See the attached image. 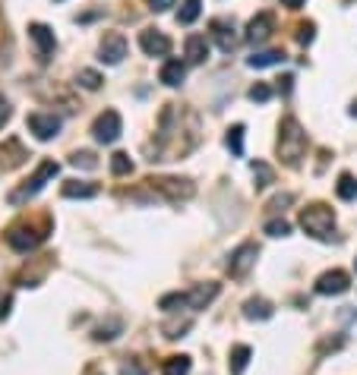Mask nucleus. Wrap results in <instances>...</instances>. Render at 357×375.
Returning a JSON list of instances; mask_svg holds the SVG:
<instances>
[{"instance_id":"1","label":"nucleus","mask_w":357,"mask_h":375,"mask_svg":"<svg viewBox=\"0 0 357 375\" xmlns=\"http://www.w3.org/2000/svg\"><path fill=\"white\" fill-rule=\"evenodd\" d=\"M275 148H279V158L288 167H300V161H304V155L310 148V139H307L304 126L294 117H285L279 124V142H275Z\"/></svg>"},{"instance_id":"2","label":"nucleus","mask_w":357,"mask_h":375,"mask_svg":"<svg viewBox=\"0 0 357 375\" xmlns=\"http://www.w3.org/2000/svg\"><path fill=\"white\" fill-rule=\"evenodd\" d=\"M57 170H60V165H57V161L45 158L42 165L35 167V174H32L29 180L23 183V186L10 189V196H6V202H10V206H25V202H32V199H35V196L42 193V189H45V186H48V183L54 180V177H57Z\"/></svg>"},{"instance_id":"3","label":"nucleus","mask_w":357,"mask_h":375,"mask_svg":"<svg viewBox=\"0 0 357 375\" xmlns=\"http://www.w3.org/2000/svg\"><path fill=\"white\" fill-rule=\"evenodd\" d=\"M300 227H304L307 237L313 240H332L335 234V211L326 206V202H313L300 211Z\"/></svg>"},{"instance_id":"4","label":"nucleus","mask_w":357,"mask_h":375,"mask_svg":"<svg viewBox=\"0 0 357 375\" xmlns=\"http://www.w3.org/2000/svg\"><path fill=\"white\" fill-rule=\"evenodd\" d=\"M45 237H48V224H45V227H35V224H29V221H19L6 230V243H10V249H16V252H32Z\"/></svg>"},{"instance_id":"5","label":"nucleus","mask_w":357,"mask_h":375,"mask_svg":"<svg viewBox=\"0 0 357 375\" xmlns=\"http://www.w3.org/2000/svg\"><path fill=\"white\" fill-rule=\"evenodd\" d=\"M256 256H259V246H256L253 240H247V243H240L238 249L228 256V262H225V268H228V275L234 278V281H244L247 275L253 271V265H256Z\"/></svg>"},{"instance_id":"6","label":"nucleus","mask_w":357,"mask_h":375,"mask_svg":"<svg viewBox=\"0 0 357 375\" xmlns=\"http://www.w3.org/2000/svg\"><path fill=\"white\" fill-rule=\"evenodd\" d=\"M120 133H124V120H120L117 111H102L95 117V124H92V136H95V142H102V145L117 142Z\"/></svg>"},{"instance_id":"7","label":"nucleus","mask_w":357,"mask_h":375,"mask_svg":"<svg viewBox=\"0 0 357 375\" xmlns=\"http://www.w3.org/2000/svg\"><path fill=\"white\" fill-rule=\"evenodd\" d=\"M25 126H29V133L35 136V139H42V142H51L54 136L60 133V126H64V120H60L57 114H48V111H35V114H29V120H25Z\"/></svg>"},{"instance_id":"8","label":"nucleus","mask_w":357,"mask_h":375,"mask_svg":"<svg viewBox=\"0 0 357 375\" xmlns=\"http://www.w3.org/2000/svg\"><path fill=\"white\" fill-rule=\"evenodd\" d=\"M348 287H351V278H348V271H341V268L322 271L313 284V290L320 293V297H339V293H345Z\"/></svg>"},{"instance_id":"9","label":"nucleus","mask_w":357,"mask_h":375,"mask_svg":"<svg viewBox=\"0 0 357 375\" xmlns=\"http://www.w3.org/2000/svg\"><path fill=\"white\" fill-rule=\"evenodd\" d=\"M272 32H275V16L269 10H262V13H256L250 23H247L244 38L250 44H266L269 38H272Z\"/></svg>"},{"instance_id":"10","label":"nucleus","mask_w":357,"mask_h":375,"mask_svg":"<svg viewBox=\"0 0 357 375\" xmlns=\"http://www.w3.org/2000/svg\"><path fill=\"white\" fill-rule=\"evenodd\" d=\"M124 57H127V38L120 32H107L102 44H98V60L107 66H117Z\"/></svg>"},{"instance_id":"11","label":"nucleus","mask_w":357,"mask_h":375,"mask_svg":"<svg viewBox=\"0 0 357 375\" xmlns=\"http://www.w3.org/2000/svg\"><path fill=\"white\" fill-rule=\"evenodd\" d=\"M158 193H165L168 199L180 202V199H190L193 196V183L190 180H180V177H158V180H149Z\"/></svg>"},{"instance_id":"12","label":"nucleus","mask_w":357,"mask_h":375,"mask_svg":"<svg viewBox=\"0 0 357 375\" xmlns=\"http://www.w3.org/2000/svg\"><path fill=\"white\" fill-rule=\"evenodd\" d=\"M139 47H143L149 57H168V54H171V38L158 29H143L139 32Z\"/></svg>"},{"instance_id":"13","label":"nucleus","mask_w":357,"mask_h":375,"mask_svg":"<svg viewBox=\"0 0 357 375\" xmlns=\"http://www.w3.org/2000/svg\"><path fill=\"white\" fill-rule=\"evenodd\" d=\"M29 38H32V44H35V51H38V57H42V60H48L54 54V47H57L54 29H48L45 23H32L29 25Z\"/></svg>"},{"instance_id":"14","label":"nucleus","mask_w":357,"mask_h":375,"mask_svg":"<svg viewBox=\"0 0 357 375\" xmlns=\"http://www.w3.org/2000/svg\"><path fill=\"white\" fill-rule=\"evenodd\" d=\"M209 29H212L215 44H218L225 54H231L234 47H238V35H234L238 29H234L231 19H212V25H209Z\"/></svg>"},{"instance_id":"15","label":"nucleus","mask_w":357,"mask_h":375,"mask_svg":"<svg viewBox=\"0 0 357 375\" xmlns=\"http://www.w3.org/2000/svg\"><path fill=\"white\" fill-rule=\"evenodd\" d=\"M218 284L215 281H206V284H197L193 290H187V309H206L215 297H218Z\"/></svg>"},{"instance_id":"16","label":"nucleus","mask_w":357,"mask_h":375,"mask_svg":"<svg viewBox=\"0 0 357 375\" xmlns=\"http://www.w3.org/2000/svg\"><path fill=\"white\" fill-rule=\"evenodd\" d=\"M158 79H161V83H165L168 88L184 85V79H187V64H184V60H177V57L165 60V64H161V70H158Z\"/></svg>"},{"instance_id":"17","label":"nucleus","mask_w":357,"mask_h":375,"mask_svg":"<svg viewBox=\"0 0 357 375\" xmlns=\"http://www.w3.org/2000/svg\"><path fill=\"white\" fill-rule=\"evenodd\" d=\"M184 54H187V64H206V57H209V42H206V35H187Z\"/></svg>"},{"instance_id":"18","label":"nucleus","mask_w":357,"mask_h":375,"mask_svg":"<svg viewBox=\"0 0 357 375\" xmlns=\"http://www.w3.org/2000/svg\"><path fill=\"white\" fill-rule=\"evenodd\" d=\"M60 193H64V199H95L98 186L95 183H86V180H66Z\"/></svg>"},{"instance_id":"19","label":"nucleus","mask_w":357,"mask_h":375,"mask_svg":"<svg viewBox=\"0 0 357 375\" xmlns=\"http://www.w3.org/2000/svg\"><path fill=\"white\" fill-rule=\"evenodd\" d=\"M272 303L269 299H262V297H250L244 303V316L250 319V322H266V319H272Z\"/></svg>"},{"instance_id":"20","label":"nucleus","mask_w":357,"mask_h":375,"mask_svg":"<svg viewBox=\"0 0 357 375\" xmlns=\"http://www.w3.org/2000/svg\"><path fill=\"white\" fill-rule=\"evenodd\" d=\"M25 158H29V155H25V148L19 145L16 139L6 142V148L0 145V167H6V170H10V167H19Z\"/></svg>"},{"instance_id":"21","label":"nucleus","mask_w":357,"mask_h":375,"mask_svg":"<svg viewBox=\"0 0 357 375\" xmlns=\"http://www.w3.org/2000/svg\"><path fill=\"white\" fill-rule=\"evenodd\" d=\"M250 357H253V350L247 344H234L231 353H228V369H231V375H244L247 363H250Z\"/></svg>"},{"instance_id":"22","label":"nucleus","mask_w":357,"mask_h":375,"mask_svg":"<svg viewBox=\"0 0 357 375\" xmlns=\"http://www.w3.org/2000/svg\"><path fill=\"white\" fill-rule=\"evenodd\" d=\"M279 64H285L281 51H256L253 57H247V66H253V70H266V66H279Z\"/></svg>"},{"instance_id":"23","label":"nucleus","mask_w":357,"mask_h":375,"mask_svg":"<svg viewBox=\"0 0 357 375\" xmlns=\"http://www.w3.org/2000/svg\"><path fill=\"white\" fill-rule=\"evenodd\" d=\"M199 13H203V0H184L177 10V23L180 25H193L199 19Z\"/></svg>"},{"instance_id":"24","label":"nucleus","mask_w":357,"mask_h":375,"mask_svg":"<svg viewBox=\"0 0 357 375\" xmlns=\"http://www.w3.org/2000/svg\"><path fill=\"white\" fill-rule=\"evenodd\" d=\"M161 375H190V357H168L161 366Z\"/></svg>"},{"instance_id":"25","label":"nucleus","mask_w":357,"mask_h":375,"mask_svg":"<svg viewBox=\"0 0 357 375\" xmlns=\"http://www.w3.org/2000/svg\"><path fill=\"white\" fill-rule=\"evenodd\" d=\"M335 193H339V199H345V202L357 199V180L351 174H341L339 183H335Z\"/></svg>"},{"instance_id":"26","label":"nucleus","mask_w":357,"mask_h":375,"mask_svg":"<svg viewBox=\"0 0 357 375\" xmlns=\"http://www.w3.org/2000/svg\"><path fill=\"white\" fill-rule=\"evenodd\" d=\"M225 142H228V148H231V155H244V124H234L231 129H228V136H225Z\"/></svg>"},{"instance_id":"27","label":"nucleus","mask_w":357,"mask_h":375,"mask_svg":"<svg viewBox=\"0 0 357 375\" xmlns=\"http://www.w3.org/2000/svg\"><path fill=\"white\" fill-rule=\"evenodd\" d=\"M111 174H114V177H127V174H133V161H130V155H127V152H114V155H111Z\"/></svg>"},{"instance_id":"28","label":"nucleus","mask_w":357,"mask_h":375,"mask_svg":"<svg viewBox=\"0 0 357 375\" xmlns=\"http://www.w3.org/2000/svg\"><path fill=\"white\" fill-rule=\"evenodd\" d=\"M253 177H256V189H266L275 180V170L266 161H253Z\"/></svg>"},{"instance_id":"29","label":"nucleus","mask_w":357,"mask_h":375,"mask_svg":"<svg viewBox=\"0 0 357 375\" xmlns=\"http://www.w3.org/2000/svg\"><path fill=\"white\" fill-rule=\"evenodd\" d=\"M187 306V290L184 293H165V297L158 299V309H165V312H177V309H184Z\"/></svg>"},{"instance_id":"30","label":"nucleus","mask_w":357,"mask_h":375,"mask_svg":"<svg viewBox=\"0 0 357 375\" xmlns=\"http://www.w3.org/2000/svg\"><path fill=\"white\" fill-rule=\"evenodd\" d=\"M120 328H124V322H120V319H107V325H98L92 338H95V340H114Z\"/></svg>"},{"instance_id":"31","label":"nucleus","mask_w":357,"mask_h":375,"mask_svg":"<svg viewBox=\"0 0 357 375\" xmlns=\"http://www.w3.org/2000/svg\"><path fill=\"white\" fill-rule=\"evenodd\" d=\"M70 165L73 167H83V170H95L98 161H95V155H92V152H73L70 155Z\"/></svg>"},{"instance_id":"32","label":"nucleus","mask_w":357,"mask_h":375,"mask_svg":"<svg viewBox=\"0 0 357 375\" xmlns=\"http://www.w3.org/2000/svg\"><path fill=\"white\" fill-rule=\"evenodd\" d=\"M247 98L253 101V105H266L269 98H272V85H266V83H256L250 92H247Z\"/></svg>"},{"instance_id":"33","label":"nucleus","mask_w":357,"mask_h":375,"mask_svg":"<svg viewBox=\"0 0 357 375\" xmlns=\"http://www.w3.org/2000/svg\"><path fill=\"white\" fill-rule=\"evenodd\" d=\"M76 83H79V85H83V88H89V92H95V88H98V85H102V83H105V79H102V76H98V73H95V70H79V76H76Z\"/></svg>"},{"instance_id":"34","label":"nucleus","mask_w":357,"mask_h":375,"mask_svg":"<svg viewBox=\"0 0 357 375\" xmlns=\"http://www.w3.org/2000/svg\"><path fill=\"white\" fill-rule=\"evenodd\" d=\"M266 234L269 237H288L291 234V224L285 218H275V221H266Z\"/></svg>"},{"instance_id":"35","label":"nucleus","mask_w":357,"mask_h":375,"mask_svg":"<svg viewBox=\"0 0 357 375\" xmlns=\"http://www.w3.org/2000/svg\"><path fill=\"white\" fill-rule=\"evenodd\" d=\"M120 375H149V369H146L139 359H127V363L120 366Z\"/></svg>"},{"instance_id":"36","label":"nucleus","mask_w":357,"mask_h":375,"mask_svg":"<svg viewBox=\"0 0 357 375\" xmlns=\"http://www.w3.org/2000/svg\"><path fill=\"white\" fill-rule=\"evenodd\" d=\"M313 38H316V25H313V23H304V25L298 29V42H300V44H313Z\"/></svg>"},{"instance_id":"37","label":"nucleus","mask_w":357,"mask_h":375,"mask_svg":"<svg viewBox=\"0 0 357 375\" xmlns=\"http://www.w3.org/2000/svg\"><path fill=\"white\" fill-rule=\"evenodd\" d=\"M187 328H190V319H187V322H180V325H165V338L177 340V338H184Z\"/></svg>"},{"instance_id":"38","label":"nucleus","mask_w":357,"mask_h":375,"mask_svg":"<svg viewBox=\"0 0 357 375\" xmlns=\"http://www.w3.org/2000/svg\"><path fill=\"white\" fill-rule=\"evenodd\" d=\"M174 4H177V0H149V10L152 13H165V10H171Z\"/></svg>"},{"instance_id":"39","label":"nucleus","mask_w":357,"mask_h":375,"mask_svg":"<svg viewBox=\"0 0 357 375\" xmlns=\"http://www.w3.org/2000/svg\"><path fill=\"white\" fill-rule=\"evenodd\" d=\"M10 114H13V107H10V101L4 98V95H0V126L6 124V120H10Z\"/></svg>"},{"instance_id":"40","label":"nucleus","mask_w":357,"mask_h":375,"mask_svg":"<svg viewBox=\"0 0 357 375\" xmlns=\"http://www.w3.org/2000/svg\"><path fill=\"white\" fill-rule=\"evenodd\" d=\"M291 202H294V196H291V193H285V196H279V199L269 202V208H281V206H291Z\"/></svg>"},{"instance_id":"41","label":"nucleus","mask_w":357,"mask_h":375,"mask_svg":"<svg viewBox=\"0 0 357 375\" xmlns=\"http://www.w3.org/2000/svg\"><path fill=\"white\" fill-rule=\"evenodd\" d=\"M307 0H281V6H288V10H300Z\"/></svg>"},{"instance_id":"42","label":"nucleus","mask_w":357,"mask_h":375,"mask_svg":"<svg viewBox=\"0 0 357 375\" xmlns=\"http://www.w3.org/2000/svg\"><path fill=\"white\" fill-rule=\"evenodd\" d=\"M291 83H294V79H291V76H285V79H281V92H285V95H288V92H291Z\"/></svg>"},{"instance_id":"43","label":"nucleus","mask_w":357,"mask_h":375,"mask_svg":"<svg viewBox=\"0 0 357 375\" xmlns=\"http://www.w3.org/2000/svg\"><path fill=\"white\" fill-rule=\"evenodd\" d=\"M351 117H357V101H354V105H351Z\"/></svg>"},{"instance_id":"44","label":"nucleus","mask_w":357,"mask_h":375,"mask_svg":"<svg viewBox=\"0 0 357 375\" xmlns=\"http://www.w3.org/2000/svg\"><path fill=\"white\" fill-rule=\"evenodd\" d=\"M354 265H357V262H354Z\"/></svg>"}]
</instances>
